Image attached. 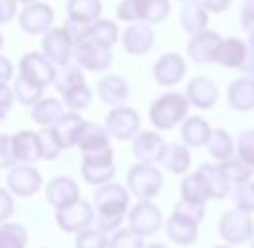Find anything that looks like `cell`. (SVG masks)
<instances>
[{"instance_id": "1", "label": "cell", "mask_w": 254, "mask_h": 248, "mask_svg": "<svg viewBox=\"0 0 254 248\" xmlns=\"http://www.w3.org/2000/svg\"><path fill=\"white\" fill-rule=\"evenodd\" d=\"M93 204H95V223L97 229L103 233L119 231L130 204V194L123 185L119 183H107L101 185L93 194Z\"/></svg>"}, {"instance_id": "2", "label": "cell", "mask_w": 254, "mask_h": 248, "mask_svg": "<svg viewBox=\"0 0 254 248\" xmlns=\"http://www.w3.org/2000/svg\"><path fill=\"white\" fill-rule=\"evenodd\" d=\"M189 107L187 95L177 91L163 93L149 107V121L157 130H171L189 119Z\"/></svg>"}, {"instance_id": "3", "label": "cell", "mask_w": 254, "mask_h": 248, "mask_svg": "<svg viewBox=\"0 0 254 248\" xmlns=\"http://www.w3.org/2000/svg\"><path fill=\"white\" fill-rule=\"evenodd\" d=\"M127 186L128 192L138 200H151L159 194L163 186V175L157 167L149 163H138L130 167L127 175Z\"/></svg>"}, {"instance_id": "4", "label": "cell", "mask_w": 254, "mask_h": 248, "mask_svg": "<svg viewBox=\"0 0 254 248\" xmlns=\"http://www.w3.org/2000/svg\"><path fill=\"white\" fill-rule=\"evenodd\" d=\"M254 221L251 213L241 209L225 211L219 219V235L227 245H243L253 239Z\"/></svg>"}, {"instance_id": "5", "label": "cell", "mask_w": 254, "mask_h": 248, "mask_svg": "<svg viewBox=\"0 0 254 248\" xmlns=\"http://www.w3.org/2000/svg\"><path fill=\"white\" fill-rule=\"evenodd\" d=\"M43 55L53 62L57 68L70 64V59L74 57V47L76 43L72 39V35L68 33L66 27H55L51 31L45 33L41 41Z\"/></svg>"}, {"instance_id": "6", "label": "cell", "mask_w": 254, "mask_h": 248, "mask_svg": "<svg viewBox=\"0 0 254 248\" xmlns=\"http://www.w3.org/2000/svg\"><path fill=\"white\" fill-rule=\"evenodd\" d=\"M105 128L109 136H113L119 142L132 140L140 134V115L132 107H115L107 115Z\"/></svg>"}, {"instance_id": "7", "label": "cell", "mask_w": 254, "mask_h": 248, "mask_svg": "<svg viewBox=\"0 0 254 248\" xmlns=\"http://www.w3.org/2000/svg\"><path fill=\"white\" fill-rule=\"evenodd\" d=\"M128 225L140 237H151L163 225V213L153 202L140 200L128 211Z\"/></svg>"}, {"instance_id": "8", "label": "cell", "mask_w": 254, "mask_h": 248, "mask_svg": "<svg viewBox=\"0 0 254 248\" xmlns=\"http://www.w3.org/2000/svg\"><path fill=\"white\" fill-rule=\"evenodd\" d=\"M55 217H57V225L63 229L64 233H82L93 223L95 213H93V207L89 206V202L80 198L70 206L57 209Z\"/></svg>"}, {"instance_id": "9", "label": "cell", "mask_w": 254, "mask_h": 248, "mask_svg": "<svg viewBox=\"0 0 254 248\" xmlns=\"http://www.w3.org/2000/svg\"><path fill=\"white\" fill-rule=\"evenodd\" d=\"M74 59H76L80 68H85L89 72H103L113 62V53H111V49L101 47L91 37H87L84 41L76 43Z\"/></svg>"}, {"instance_id": "10", "label": "cell", "mask_w": 254, "mask_h": 248, "mask_svg": "<svg viewBox=\"0 0 254 248\" xmlns=\"http://www.w3.org/2000/svg\"><path fill=\"white\" fill-rule=\"evenodd\" d=\"M6 181H8V190L20 198H31L43 186L41 173L33 165H25V163L12 167Z\"/></svg>"}, {"instance_id": "11", "label": "cell", "mask_w": 254, "mask_h": 248, "mask_svg": "<svg viewBox=\"0 0 254 248\" xmlns=\"http://www.w3.org/2000/svg\"><path fill=\"white\" fill-rule=\"evenodd\" d=\"M20 76L27 78L29 82L37 83L41 87H47V85L55 83L57 68L43 53L41 55L39 53H27L20 61Z\"/></svg>"}, {"instance_id": "12", "label": "cell", "mask_w": 254, "mask_h": 248, "mask_svg": "<svg viewBox=\"0 0 254 248\" xmlns=\"http://www.w3.org/2000/svg\"><path fill=\"white\" fill-rule=\"evenodd\" d=\"M55 20V12L45 2L27 4L20 14V27L27 35H41L51 31V25Z\"/></svg>"}, {"instance_id": "13", "label": "cell", "mask_w": 254, "mask_h": 248, "mask_svg": "<svg viewBox=\"0 0 254 248\" xmlns=\"http://www.w3.org/2000/svg\"><path fill=\"white\" fill-rule=\"evenodd\" d=\"M165 149H167V142L157 132L146 130L132 138V155L140 163H149V165L159 163Z\"/></svg>"}, {"instance_id": "14", "label": "cell", "mask_w": 254, "mask_h": 248, "mask_svg": "<svg viewBox=\"0 0 254 248\" xmlns=\"http://www.w3.org/2000/svg\"><path fill=\"white\" fill-rule=\"evenodd\" d=\"M221 35L217 31H202L198 35H192V39L187 45V55L190 57L194 64H212L217 57V49L221 45Z\"/></svg>"}, {"instance_id": "15", "label": "cell", "mask_w": 254, "mask_h": 248, "mask_svg": "<svg viewBox=\"0 0 254 248\" xmlns=\"http://www.w3.org/2000/svg\"><path fill=\"white\" fill-rule=\"evenodd\" d=\"M185 74H187V64L183 61V57L177 55V53L161 55L155 62V66H153V78L163 87L177 85L185 78Z\"/></svg>"}, {"instance_id": "16", "label": "cell", "mask_w": 254, "mask_h": 248, "mask_svg": "<svg viewBox=\"0 0 254 248\" xmlns=\"http://www.w3.org/2000/svg\"><path fill=\"white\" fill-rule=\"evenodd\" d=\"M185 95H187L189 103L194 105L196 109L210 111L213 105L217 103V99H219V87L210 78L196 76V78H192L190 82H189Z\"/></svg>"}, {"instance_id": "17", "label": "cell", "mask_w": 254, "mask_h": 248, "mask_svg": "<svg viewBox=\"0 0 254 248\" xmlns=\"http://www.w3.org/2000/svg\"><path fill=\"white\" fill-rule=\"evenodd\" d=\"M45 196L55 209H61L80 200V186L70 177H55L45 188Z\"/></svg>"}, {"instance_id": "18", "label": "cell", "mask_w": 254, "mask_h": 248, "mask_svg": "<svg viewBox=\"0 0 254 248\" xmlns=\"http://www.w3.org/2000/svg\"><path fill=\"white\" fill-rule=\"evenodd\" d=\"M84 126H85V121L80 117V113L68 111V113H64L63 117L51 126V130H53V134H55L57 142L61 144V147L68 149L72 145H78V138H80Z\"/></svg>"}, {"instance_id": "19", "label": "cell", "mask_w": 254, "mask_h": 248, "mask_svg": "<svg viewBox=\"0 0 254 248\" xmlns=\"http://www.w3.org/2000/svg\"><path fill=\"white\" fill-rule=\"evenodd\" d=\"M155 35L148 23H132L123 33V47L128 55L142 57L153 49Z\"/></svg>"}, {"instance_id": "20", "label": "cell", "mask_w": 254, "mask_h": 248, "mask_svg": "<svg viewBox=\"0 0 254 248\" xmlns=\"http://www.w3.org/2000/svg\"><path fill=\"white\" fill-rule=\"evenodd\" d=\"M249 53H251V45H247L239 37H229V39H223L219 45L215 62L225 68H233V70L243 72L247 59H249Z\"/></svg>"}, {"instance_id": "21", "label": "cell", "mask_w": 254, "mask_h": 248, "mask_svg": "<svg viewBox=\"0 0 254 248\" xmlns=\"http://www.w3.org/2000/svg\"><path fill=\"white\" fill-rule=\"evenodd\" d=\"M179 20H181V27L189 35H198V33L208 29L210 14H208V8L204 6V2H200V0H187L181 6Z\"/></svg>"}, {"instance_id": "22", "label": "cell", "mask_w": 254, "mask_h": 248, "mask_svg": "<svg viewBox=\"0 0 254 248\" xmlns=\"http://www.w3.org/2000/svg\"><path fill=\"white\" fill-rule=\"evenodd\" d=\"M97 95L109 107H123L130 97V85L121 76H105L97 82Z\"/></svg>"}, {"instance_id": "23", "label": "cell", "mask_w": 254, "mask_h": 248, "mask_svg": "<svg viewBox=\"0 0 254 248\" xmlns=\"http://www.w3.org/2000/svg\"><path fill=\"white\" fill-rule=\"evenodd\" d=\"M82 177L85 183L93 186L107 185L113 181L117 169H115V157H99V159H82Z\"/></svg>"}, {"instance_id": "24", "label": "cell", "mask_w": 254, "mask_h": 248, "mask_svg": "<svg viewBox=\"0 0 254 248\" xmlns=\"http://www.w3.org/2000/svg\"><path fill=\"white\" fill-rule=\"evenodd\" d=\"M12 140H14V151H16L18 163L31 165L37 159H41V138L37 132L23 130L14 134Z\"/></svg>"}, {"instance_id": "25", "label": "cell", "mask_w": 254, "mask_h": 248, "mask_svg": "<svg viewBox=\"0 0 254 248\" xmlns=\"http://www.w3.org/2000/svg\"><path fill=\"white\" fill-rule=\"evenodd\" d=\"M198 225L200 223H194L190 219L179 215V213H173L167 219V223H165V231H167V237L173 243L187 247V245L196 243V239H198Z\"/></svg>"}, {"instance_id": "26", "label": "cell", "mask_w": 254, "mask_h": 248, "mask_svg": "<svg viewBox=\"0 0 254 248\" xmlns=\"http://www.w3.org/2000/svg\"><path fill=\"white\" fill-rule=\"evenodd\" d=\"M210 136H212V128L202 117H189L183 123L181 138H183L185 145H189V147H204V145H208Z\"/></svg>"}, {"instance_id": "27", "label": "cell", "mask_w": 254, "mask_h": 248, "mask_svg": "<svg viewBox=\"0 0 254 248\" xmlns=\"http://www.w3.org/2000/svg\"><path fill=\"white\" fill-rule=\"evenodd\" d=\"M227 99L229 105L235 111L247 113L254 109V82L251 78H239L229 85L227 91Z\"/></svg>"}, {"instance_id": "28", "label": "cell", "mask_w": 254, "mask_h": 248, "mask_svg": "<svg viewBox=\"0 0 254 248\" xmlns=\"http://www.w3.org/2000/svg\"><path fill=\"white\" fill-rule=\"evenodd\" d=\"M64 115V103L57 97H43L39 103L31 107V121L41 128L53 126Z\"/></svg>"}, {"instance_id": "29", "label": "cell", "mask_w": 254, "mask_h": 248, "mask_svg": "<svg viewBox=\"0 0 254 248\" xmlns=\"http://www.w3.org/2000/svg\"><path fill=\"white\" fill-rule=\"evenodd\" d=\"M68 18L82 23H95L103 12L101 0H68L66 2Z\"/></svg>"}, {"instance_id": "30", "label": "cell", "mask_w": 254, "mask_h": 248, "mask_svg": "<svg viewBox=\"0 0 254 248\" xmlns=\"http://www.w3.org/2000/svg\"><path fill=\"white\" fill-rule=\"evenodd\" d=\"M159 163L173 175H185L190 169V151L183 144H167V149Z\"/></svg>"}, {"instance_id": "31", "label": "cell", "mask_w": 254, "mask_h": 248, "mask_svg": "<svg viewBox=\"0 0 254 248\" xmlns=\"http://www.w3.org/2000/svg\"><path fill=\"white\" fill-rule=\"evenodd\" d=\"M200 177L204 179V183L210 190V196L212 200H223L227 194H229V188L231 185L225 181V177L221 175L219 167L217 165H210V163H204V165L198 169Z\"/></svg>"}, {"instance_id": "32", "label": "cell", "mask_w": 254, "mask_h": 248, "mask_svg": "<svg viewBox=\"0 0 254 248\" xmlns=\"http://www.w3.org/2000/svg\"><path fill=\"white\" fill-rule=\"evenodd\" d=\"M181 198L189 200V202H196V204H206L208 200H212L210 190L204 183V179L200 177V173H192L187 175L181 183Z\"/></svg>"}, {"instance_id": "33", "label": "cell", "mask_w": 254, "mask_h": 248, "mask_svg": "<svg viewBox=\"0 0 254 248\" xmlns=\"http://www.w3.org/2000/svg\"><path fill=\"white\" fill-rule=\"evenodd\" d=\"M206 147H208L210 155H212L213 159H217L219 163L231 159L235 149H237L233 144V138H231L229 132H225L223 128H213L212 136H210V142H208Z\"/></svg>"}, {"instance_id": "34", "label": "cell", "mask_w": 254, "mask_h": 248, "mask_svg": "<svg viewBox=\"0 0 254 248\" xmlns=\"http://www.w3.org/2000/svg\"><path fill=\"white\" fill-rule=\"evenodd\" d=\"M136 2H138L140 21H144L148 25L165 21L171 12L169 0H136Z\"/></svg>"}, {"instance_id": "35", "label": "cell", "mask_w": 254, "mask_h": 248, "mask_svg": "<svg viewBox=\"0 0 254 248\" xmlns=\"http://www.w3.org/2000/svg\"><path fill=\"white\" fill-rule=\"evenodd\" d=\"M219 171H221V175L225 177V181L229 183V185H243V183H247V181H251L253 179V173L254 169L251 165H247L245 161H241L239 157L237 159H227V161H221L219 163Z\"/></svg>"}, {"instance_id": "36", "label": "cell", "mask_w": 254, "mask_h": 248, "mask_svg": "<svg viewBox=\"0 0 254 248\" xmlns=\"http://www.w3.org/2000/svg\"><path fill=\"white\" fill-rule=\"evenodd\" d=\"M109 144V132L107 128L99 126L95 123H85L84 130L78 138V147L80 151H89V149H97Z\"/></svg>"}, {"instance_id": "37", "label": "cell", "mask_w": 254, "mask_h": 248, "mask_svg": "<svg viewBox=\"0 0 254 248\" xmlns=\"http://www.w3.org/2000/svg\"><path fill=\"white\" fill-rule=\"evenodd\" d=\"M85 83L84 72L80 70V66H72V64H66V66H61L57 68V78H55V87L57 91L64 95L66 91L78 87Z\"/></svg>"}, {"instance_id": "38", "label": "cell", "mask_w": 254, "mask_h": 248, "mask_svg": "<svg viewBox=\"0 0 254 248\" xmlns=\"http://www.w3.org/2000/svg\"><path fill=\"white\" fill-rule=\"evenodd\" d=\"M12 89H14V93H16V99H18L21 105L33 107V105L39 103L43 99V89H45V87L29 82V80L23 78V76H18V78L14 80V87H12Z\"/></svg>"}, {"instance_id": "39", "label": "cell", "mask_w": 254, "mask_h": 248, "mask_svg": "<svg viewBox=\"0 0 254 248\" xmlns=\"http://www.w3.org/2000/svg\"><path fill=\"white\" fill-rule=\"evenodd\" d=\"M27 231L20 223H2L0 227V248H25Z\"/></svg>"}, {"instance_id": "40", "label": "cell", "mask_w": 254, "mask_h": 248, "mask_svg": "<svg viewBox=\"0 0 254 248\" xmlns=\"http://www.w3.org/2000/svg\"><path fill=\"white\" fill-rule=\"evenodd\" d=\"M89 37L97 45L111 49L115 43L119 41V27H117L115 21L111 20H97L91 25V35Z\"/></svg>"}, {"instance_id": "41", "label": "cell", "mask_w": 254, "mask_h": 248, "mask_svg": "<svg viewBox=\"0 0 254 248\" xmlns=\"http://www.w3.org/2000/svg\"><path fill=\"white\" fill-rule=\"evenodd\" d=\"M91 97H93L91 89H89L85 83H82V85H78V87H74V89H70V91L64 93L63 103H64V107H68L70 111L80 113V111H84L85 107H89Z\"/></svg>"}, {"instance_id": "42", "label": "cell", "mask_w": 254, "mask_h": 248, "mask_svg": "<svg viewBox=\"0 0 254 248\" xmlns=\"http://www.w3.org/2000/svg\"><path fill=\"white\" fill-rule=\"evenodd\" d=\"M233 200L237 209L245 213H254V181H247L243 185H237L233 190Z\"/></svg>"}, {"instance_id": "43", "label": "cell", "mask_w": 254, "mask_h": 248, "mask_svg": "<svg viewBox=\"0 0 254 248\" xmlns=\"http://www.w3.org/2000/svg\"><path fill=\"white\" fill-rule=\"evenodd\" d=\"M109 248H146L144 247V237L136 235L132 229H119L115 235L109 239Z\"/></svg>"}, {"instance_id": "44", "label": "cell", "mask_w": 254, "mask_h": 248, "mask_svg": "<svg viewBox=\"0 0 254 248\" xmlns=\"http://www.w3.org/2000/svg\"><path fill=\"white\" fill-rule=\"evenodd\" d=\"M76 248H109L107 233L101 229H85L76 237Z\"/></svg>"}, {"instance_id": "45", "label": "cell", "mask_w": 254, "mask_h": 248, "mask_svg": "<svg viewBox=\"0 0 254 248\" xmlns=\"http://www.w3.org/2000/svg\"><path fill=\"white\" fill-rule=\"evenodd\" d=\"M39 138H41V159H45V161L59 159V155H61L63 147H61V144L57 142V138H55V134H53L51 126L41 128Z\"/></svg>"}, {"instance_id": "46", "label": "cell", "mask_w": 254, "mask_h": 248, "mask_svg": "<svg viewBox=\"0 0 254 248\" xmlns=\"http://www.w3.org/2000/svg\"><path fill=\"white\" fill-rule=\"evenodd\" d=\"M237 157L254 169V130H245L237 138Z\"/></svg>"}, {"instance_id": "47", "label": "cell", "mask_w": 254, "mask_h": 248, "mask_svg": "<svg viewBox=\"0 0 254 248\" xmlns=\"http://www.w3.org/2000/svg\"><path fill=\"white\" fill-rule=\"evenodd\" d=\"M173 213H179V215L194 221V223H200L204 219V215H206V204H196V202H189V200L181 198V202L175 204Z\"/></svg>"}, {"instance_id": "48", "label": "cell", "mask_w": 254, "mask_h": 248, "mask_svg": "<svg viewBox=\"0 0 254 248\" xmlns=\"http://www.w3.org/2000/svg\"><path fill=\"white\" fill-rule=\"evenodd\" d=\"M18 163V157H16V151H14V140L12 136H2L0 138V165L4 169H12V167Z\"/></svg>"}, {"instance_id": "49", "label": "cell", "mask_w": 254, "mask_h": 248, "mask_svg": "<svg viewBox=\"0 0 254 248\" xmlns=\"http://www.w3.org/2000/svg\"><path fill=\"white\" fill-rule=\"evenodd\" d=\"M117 16H119V20L128 21V23L140 21L138 2H136V0H123V2L117 6Z\"/></svg>"}, {"instance_id": "50", "label": "cell", "mask_w": 254, "mask_h": 248, "mask_svg": "<svg viewBox=\"0 0 254 248\" xmlns=\"http://www.w3.org/2000/svg\"><path fill=\"white\" fill-rule=\"evenodd\" d=\"M241 27L245 31H253L254 29V0H245L241 6Z\"/></svg>"}, {"instance_id": "51", "label": "cell", "mask_w": 254, "mask_h": 248, "mask_svg": "<svg viewBox=\"0 0 254 248\" xmlns=\"http://www.w3.org/2000/svg\"><path fill=\"white\" fill-rule=\"evenodd\" d=\"M14 213V202H12V196L8 194L6 188L0 190V219L2 223H6V219Z\"/></svg>"}, {"instance_id": "52", "label": "cell", "mask_w": 254, "mask_h": 248, "mask_svg": "<svg viewBox=\"0 0 254 248\" xmlns=\"http://www.w3.org/2000/svg\"><path fill=\"white\" fill-rule=\"evenodd\" d=\"M14 97H16L14 89H10L6 83H2V85H0V109H2V117L12 109Z\"/></svg>"}, {"instance_id": "53", "label": "cell", "mask_w": 254, "mask_h": 248, "mask_svg": "<svg viewBox=\"0 0 254 248\" xmlns=\"http://www.w3.org/2000/svg\"><path fill=\"white\" fill-rule=\"evenodd\" d=\"M16 2L18 0H0V21L6 23L16 16Z\"/></svg>"}, {"instance_id": "54", "label": "cell", "mask_w": 254, "mask_h": 248, "mask_svg": "<svg viewBox=\"0 0 254 248\" xmlns=\"http://www.w3.org/2000/svg\"><path fill=\"white\" fill-rule=\"evenodd\" d=\"M202 2H204V6L208 8V12L219 14V12H225V10L231 6L233 0H202Z\"/></svg>"}, {"instance_id": "55", "label": "cell", "mask_w": 254, "mask_h": 248, "mask_svg": "<svg viewBox=\"0 0 254 248\" xmlns=\"http://www.w3.org/2000/svg\"><path fill=\"white\" fill-rule=\"evenodd\" d=\"M0 68H2V72H0L2 83H6L10 78H12V64H10V61H8L6 57H2V59H0Z\"/></svg>"}, {"instance_id": "56", "label": "cell", "mask_w": 254, "mask_h": 248, "mask_svg": "<svg viewBox=\"0 0 254 248\" xmlns=\"http://www.w3.org/2000/svg\"><path fill=\"white\" fill-rule=\"evenodd\" d=\"M249 45L254 49V29H253V31H249Z\"/></svg>"}, {"instance_id": "57", "label": "cell", "mask_w": 254, "mask_h": 248, "mask_svg": "<svg viewBox=\"0 0 254 248\" xmlns=\"http://www.w3.org/2000/svg\"><path fill=\"white\" fill-rule=\"evenodd\" d=\"M146 248H165L163 245H159V243H151V245H148Z\"/></svg>"}, {"instance_id": "58", "label": "cell", "mask_w": 254, "mask_h": 248, "mask_svg": "<svg viewBox=\"0 0 254 248\" xmlns=\"http://www.w3.org/2000/svg\"><path fill=\"white\" fill-rule=\"evenodd\" d=\"M20 2H23V4H33V2H37V0H20Z\"/></svg>"}, {"instance_id": "59", "label": "cell", "mask_w": 254, "mask_h": 248, "mask_svg": "<svg viewBox=\"0 0 254 248\" xmlns=\"http://www.w3.org/2000/svg\"><path fill=\"white\" fill-rule=\"evenodd\" d=\"M251 241H253V248H254V233H253V239H251Z\"/></svg>"}, {"instance_id": "60", "label": "cell", "mask_w": 254, "mask_h": 248, "mask_svg": "<svg viewBox=\"0 0 254 248\" xmlns=\"http://www.w3.org/2000/svg\"><path fill=\"white\" fill-rule=\"evenodd\" d=\"M215 248H229V247H215Z\"/></svg>"}, {"instance_id": "61", "label": "cell", "mask_w": 254, "mask_h": 248, "mask_svg": "<svg viewBox=\"0 0 254 248\" xmlns=\"http://www.w3.org/2000/svg\"><path fill=\"white\" fill-rule=\"evenodd\" d=\"M181 2H187V0H181Z\"/></svg>"}, {"instance_id": "62", "label": "cell", "mask_w": 254, "mask_h": 248, "mask_svg": "<svg viewBox=\"0 0 254 248\" xmlns=\"http://www.w3.org/2000/svg\"><path fill=\"white\" fill-rule=\"evenodd\" d=\"M253 82H254V80H253Z\"/></svg>"}]
</instances>
